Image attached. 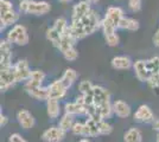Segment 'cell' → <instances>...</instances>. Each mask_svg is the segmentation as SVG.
Returning <instances> with one entry per match:
<instances>
[{"mask_svg":"<svg viewBox=\"0 0 159 142\" xmlns=\"http://www.w3.org/2000/svg\"><path fill=\"white\" fill-rule=\"evenodd\" d=\"M6 39L11 41L12 44H17L19 46H24L29 43V34H27V30L24 25H13V27L7 32Z\"/></svg>","mask_w":159,"mask_h":142,"instance_id":"cell-1","label":"cell"},{"mask_svg":"<svg viewBox=\"0 0 159 142\" xmlns=\"http://www.w3.org/2000/svg\"><path fill=\"white\" fill-rule=\"evenodd\" d=\"M17 81V76L14 71V67H7V68H1L0 70V89L1 91H6L11 87H13Z\"/></svg>","mask_w":159,"mask_h":142,"instance_id":"cell-2","label":"cell"},{"mask_svg":"<svg viewBox=\"0 0 159 142\" xmlns=\"http://www.w3.org/2000/svg\"><path fill=\"white\" fill-rule=\"evenodd\" d=\"M79 21L82 24V26L84 28L87 36L94 33V32H95L96 30H99V27L101 26V21H100L99 14L96 13L94 10H92L84 18H82V19Z\"/></svg>","mask_w":159,"mask_h":142,"instance_id":"cell-3","label":"cell"},{"mask_svg":"<svg viewBox=\"0 0 159 142\" xmlns=\"http://www.w3.org/2000/svg\"><path fill=\"white\" fill-rule=\"evenodd\" d=\"M0 64L1 68L12 67V43L7 39L0 41Z\"/></svg>","mask_w":159,"mask_h":142,"instance_id":"cell-4","label":"cell"},{"mask_svg":"<svg viewBox=\"0 0 159 142\" xmlns=\"http://www.w3.org/2000/svg\"><path fill=\"white\" fill-rule=\"evenodd\" d=\"M51 6L47 1H34V0H29L26 8L27 14H33V15H44L50 12Z\"/></svg>","mask_w":159,"mask_h":142,"instance_id":"cell-5","label":"cell"},{"mask_svg":"<svg viewBox=\"0 0 159 142\" xmlns=\"http://www.w3.org/2000/svg\"><path fill=\"white\" fill-rule=\"evenodd\" d=\"M13 67L18 83L19 82H26L30 80L32 71H31V69L29 67V63H27L26 59H20V61H18L14 64Z\"/></svg>","mask_w":159,"mask_h":142,"instance_id":"cell-6","label":"cell"},{"mask_svg":"<svg viewBox=\"0 0 159 142\" xmlns=\"http://www.w3.org/2000/svg\"><path fill=\"white\" fill-rule=\"evenodd\" d=\"M66 133L60 127H51L42 134V140L45 142H62L66 137Z\"/></svg>","mask_w":159,"mask_h":142,"instance_id":"cell-7","label":"cell"},{"mask_svg":"<svg viewBox=\"0 0 159 142\" xmlns=\"http://www.w3.org/2000/svg\"><path fill=\"white\" fill-rule=\"evenodd\" d=\"M92 11L90 2L88 0H82L77 2L73 7V14H71V21H79L82 18H84L87 14Z\"/></svg>","mask_w":159,"mask_h":142,"instance_id":"cell-8","label":"cell"},{"mask_svg":"<svg viewBox=\"0 0 159 142\" xmlns=\"http://www.w3.org/2000/svg\"><path fill=\"white\" fill-rule=\"evenodd\" d=\"M48 90H49V98L60 101V100H62L66 96L68 89L63 84V82L61 81V80H57V81H53L48 87Z\"/></svg>","mask_w":159,"mask_h":142,"instance_id":"cell-9","label":"cell"},{"mask_svg":"<svg viewBox=\"0 0 159 142\" xmlns=\"http://www.w3.org/2000/svg\"><path fill=\"white\" fill-rule=\"evenodd\" d=\"M134 120L140 123H151L154 121V115H153L152 109L150 108L148 105L143 104L140 105L139 108L137 109V111L134 113Z\"/></svg>","mask_w":159,"mask_h":142,"instance_id":"cell-10","label":"cell"},{"mask_svg":"<svg viewBox=\"0 0 159 142\" xmlns=\"http://www.w3.org/2000/svg\"><path fill=\"white\" fill-rule=\"evenodd\" d=\"M93 98L95 105H101L103 103L111 102V94L106 88L99 85H94L93 88Z\"/></svg>","mask_w":159,"mask_h":142,"instance_id":"cell-11","label":"cell"},{"mask_svg":"<svg viewBox=\"0 0 159 142\" xmlns=\"http://www.w3.org/2000/svg\"><path fill=\"white\" fill-rule=\"evenodd\" d=\"M17 120H18L20 127L25 130L31 129L34 126V118L31 115V113L26 109H20L17 113Z\"/></svg>","mask_w":159,"mask_h":142,"instance_id":"cell-12","label":"cell"},{"mask_svg":"<svg viewBox=\"0 0 159 142\" xmlns=\"http://www.w3.org/2000/svg\"><path fill=\"white\" fill-rule=\"evenodd\" d=\"M44 78H45V74L43 71H40V70H33L30 80L25 82V85H24L25 91L30 90V89L42 87V83L44 81Z\"/></svg>","mask_w":159,"mask_h":142,"instance_id":"cell-13","label":"cell"},{"mask_svg":"<svg viewBox=\"0 0 159 142\" xmlns=\"http://www.w3.org/2000/svg\"><path fill=\"white\" fill-rule=\"evenodd\" d=\"M113 111L120 118H126L131 115V107L125 101L116 100L113 102Z\"/></svg>","mask_w":159,"mask_h":142,"instance_id":"cell-14","label":"cell"},{"mask_svg":"<svg viewBox=\"0 0 159 142\" xmlns=\"http://www.w3.org/2000/svg\"><path fill=\"white\" fill-rule=\"evenodd\" d=\"M75 43H76V39L73 37V34L70 33V30L68 27V30L62 34V39H61V43L57 49L60 50L62 54H64L66 51L75 47Z\"/></svg>","mask_w":159,"mask_h":142,"instance_id":"cell-15","label":"cell"},{"mask_svg":"<svg viewBox=\"0 0 159 142\" xmlns=\"http://www.w3.org/2000/svg\"><path fill=\"white\" fill-rule=\"evenodd\" d=\"M133 69H134V74L137 76V78L140 82H147L150 74H148V70L146 67V61H137L133 64Z\"/></svg>","mask_w":159,"mask_h":142,"instance_id":"cell-16","label":"cell"},{"mask_svg":"<svg viewBox=\"0 0 159 142\" xmlns=\"http://www.w3.org/2000/svg\"><path fill=\"white\" fill-rule=\"evenodd\" d=\"M66 113L70 114V115H84L87 114V107L84 104H82L81 102H79L77 100L75 102H69L66 103Z\"/></svg>","mask_w":159,"mask_h":142,"instance_id":"cell-17","label":"cell"},{"mask_svg":"<svg viewBox=\"0 0 159 142\" xmlns=\"http://www.w3.org/2000/svg\"><path fill=\"white\" fill-rule=\"evenodd\" d=\"M113 69L116 70H127L132 67V61L126 56H116L111 62Z\"/></svg>","mask_w":159,"mask_h":142,"instance_id":"cell-18","label":"cell"},{"mask_svg":"<svg viewBox=\"0 0 159 142\" xmlns=\"http://www.w3.org/2000/svg\"><path fill=\"white\" fill-rule=\"evenodd\" d=\"M19 19V14L17 13L14 10L6 12L4 14H0V23H1V28H5L7 26H11L16 24Z\"/></svg>","mask_w":159,"mask_h":142,"instance_id":"cell-19","label":"cell"},{"mask_svg":"<svg viewBox=\"0 0 159 142\" xmlns=\"http://www.w3.org/2000/svg\"><path fill=\"white\" fill-rule=\"evenodd\" d=\"M106 17L108 19H111V20L116 25H119V23L121 21V19L125 17L124 15V11H122V8H120L118 6H112V7H108V10H107L106 12Z\"/></svg>","mask_w":159,"mask_h":142,"instance_id":"cell-20","label":"cell"},{"mask_svg":"<svg viewBox=\"0 0 159 142\" xmlns=\"http://www.w3.org/2000/svg\"><path fill=\"white\" fill-rule=\"evenodd\" d=\"M26 93L34 100H38V101H48L49 100V90L44 87L30 89V90H26Z\"/></svg>","mask_w":159,"mask_h":142,"instance_id":"cell-21","label":"cell"},{"mask_svg":"<svg viewBox=\"0 0 159 142\" xmlns=\"http://www.w3.org/2000/svg\"><path fill=\"white\" fill-rule=\"evenodd\" d=\"M77 76H79V75H77V72H76L74 69L68 68L66 71L63 72V75H62V77H61L60 80L63 82V84L66 85V88L69 89L74 83H75V81L77 80Z\"/></svg>","mask_w":159,"mask_h":142,"instance_id":"cell-22","label":"cell"},{"mask_svg":"<svg viewBox=\"0 0 159 142\" xmlns=\"http://www.w3.org/2000/svg\"><path fill=\"white\" fill-rule=\"evenodd\" d=\"M47 111L50 118H57L61 113L60 101L49 98L47 101Z\"/></svg>","mask_w":159,"mask_h":142,"instance_id":"cell-23","label":"cell"},{"mask_svg":"<svg viewBox=\"0 0 159 142\" xmlns=\"http://www.w3.org/2000/svg\"><path fill=\"white\" fill-rule=\"evenodd\" d=\"M143 141V135L141 131L138 128L133 127L129 128L124 135V142H141Z\"/></svg>","mask_w":159,"mask_h":142,"instance_id":"cell-24","label":"cell"},{"mask_svg":"<svg viewBox=\"0 0 159 142\" xmlns=\"http://www.w3.org/2000/svg\"><path fill=\"white\" fill-rule=\"evenodd\" d=\"M118 28H122V30H128V31H137L139 28V21L133 19V18H127L124 17L118 25Z\"/></svg>","mask_w":159,"mask_h":142,"instance_id":"cell-25","label":"cell"},{"mask_svg":"<svg viewBox=\"0 0 159 142\" xmlns=\"http://www.w3.org/2000/svg\"><path fill=\"white\" fill-rule=\"evenodd\" d=\"M101 28H102V31H103V34H105V37L107 36H112V34L115 33V31H116V25L113 23L111 19H108L107 17H105L102 20H101Z\"/></svg>","mask_w":159,"mask_h":142,"instance_id":"cell-26","label":"cell"},{"mask_svg":"<svg viewBox=\"0 0 159 142\" xmlns=\"http://www.w3.org/2000/svg\"><path fill=\"white\" fill-rule=\"evenodd\" d=\"M47 39L51 44H52L55 47H58L61 43V39H62V34L55 28V27H50L47 30Z\"/></svg>","mask_w":159,"mask_h":142,"instance_id":"cell-27","label":"cell"},{"mask_svg":"<svg viewBox=\"0 0 159 142\" xmlns=\"http://www.w3.org/2000/svg\"><path fill=\"white\" fill-rule=\"evenodd\" d=\"M96 107H98V110H99L101 120L109 118L111 115H112V113H114L113 111V103H111V102H107V103H103L101 105H96Z\"/></svg>","mask_w":159,"mask_h":142,"instance_id":"cell-28","label":"cell"},{"mask_svg":"<svg viewBox=\"0 0 159 142\" xmlns=\"http://www.w3.org/2000/svg\"><path fill=\"white\" fill-rule=\"evenodd\" d=\"M101 121V120H100ZM100 121L94 120V118H87V121L84 122L86 126L88 127V131H89V136H98L101 135L100 134Z\"/></svg>","mask_w":159,"mask_h":142,"instance_id":"cell-29","label":"cell"},{"mask_svg":"<svg viewBox=\"0 0 159 142\" xmlns=\"http://www.w3.org/2000/svg\"><path fill=\"white\" fill-rule=\"evenodd\" d=\"M74 116L70 115V114H64V115L62 116V118L60 120V124H58V127L61 129H63L64 131H68V130H71L74 126Z\"/></svg>","mask_w":159,"mask_h":142,"instance_id":"cell-30","label":"cell"},{"mask_svg":"<svg viewBox=\"0 0 159 142\" xmlns=\"http://www.w3.org/2000/svg\"><path fill=\"white\" fill-rule=\"evenodd\" d=\"M146 67H147V70H148V74L150 76H153V75H158L159 74V57L156 56L151 59L146 61Z\"/></svg>","mask_w":159,"mask_h":142,"instance_id":"cell-31","label":"cell"},{"mask_svg":"<svg viewBox=\"0 0 159 142\" xmlns=\"http://www.w3.org/2000/svg\"><path fill=\"white\" fill-rule=\"evenodd\" d=\"M71 133L74 135L79 136H89V131H88V127L86 123H81V122H75L71 128Z\"/></svg>","mask_w":159,"mask_h":142,"instance_id":"cell-32","label":"cell"},{"mask_svg":"<svg viewBox=\"0 0 159 142\" xmlns=\"http://www.w3.org/2000/svg\"><path fill=\"white\" fill-rule=\"evenodd\" d=\"M52 27H55L61 34H63L66 30H68L69 25H68V21H66V18H57V19L55 20V23H53Z\"/></svg>","mask_w":159,"mask_h":142,"instance_id":"cell-33","label":"cell"},{"mask_svg":"<svg viewBox=\"0 0 159 142\" xmlns=\"http://www.w3.org/2000/svg\"><path fill=\"white\" fill-rule=\"evenodd\" d=\"M94 88V84L92 83L90 81H88V80H84V81L80 82L79 84V90L80 93L82 95H86L88 93H90Z\"/></svg>","mask_w":159,"mask_h":142,"instance_id":"cell-34","label":"cell"},{"mask_svg":"<svg viewBox=\"0 0 159 142\" xmlns=\"http://www.w3.org/2000/svg\"><path fill=\"white\" fill-rule=\"evenodd\" d=\"M112 126L106 120H101L100 121V134L101 135H109L112 133Z\"/></svg>","mask_w":159,"mask_h":142,"instance_id":"cell-35","label":"cell"},{"mask_svg":"<svg viewBox=\"0 0 159 142\" xmlns=\"http://www.w3.org/2000/svg\"><path fill=\"white\" fill-rule=\"evenodd\" d=\"M63 54L64 59L68 62H74L79 58V52H77V50H76L75 47L70 49V50H68V51H66L64 54Z\"/></svg>","mask_w":159,"mask_h":142,"instance_id":"cell-36","label":"cell"},{"mask_svg":"<svg viewBox=\"0 0 159 142\" xmlns=\"http://www.w3.org/2000/svg\"><path fill=\"white\" fill-rule=\"evenodd\" d=\"M12 10H13V6H12L11 1H8V0H0V14L10 12Z\"/></svg>","mask_w":159,"mask_h":142,"instance_id":"cell-37","label":"cell"},{"mask_svg":"<svg viewBox=\"0 0 159 142\" xmlns=\"http://www.w3.org/2000/svg\"><path fill=\"white\" fill-rule=\"evenodd\" d=\"M128 8L132 12H139L141 10V0H128Z\"/></svg>","mask_w":159,"mask_h":142,"instance_id":"cell-38","label":"cell"},{"mask_svg":"<svg viewBox=\"0 0 159 142\" xmlns=\"http://www.w3.org/2000/svg\"><path fill=\"white\" fill-rule=\"evenodd\" d=\"M106 38V43L107 45H109V46H116L118 44H119V36L116 33L112 34V36H107L105 37Z\"/></svg>","mask_w":159,"mask_h":142,"instance_id":"cell-39","label":"cell"},{"mask_svg":"<svg viewBox=\"0 0 159 142\" xmlns=\"http://www.w3.org/2000/svg\"><path fill=\"white\" fill-rule=\"evenodd\" d=\"M147 84H148L151 88L159 89V76L158 75L150 76V77H148V80H147Z\"/></svg>","mask_w":159,"mask_h":142,"instance_id":"cell-40","label":"cell"},{"mask_svg":"<svg viewBox=\"0 0 159 142\" xmlns=\"http://www.w3.org/2000/svg\"><path fill=\"white\" fill-rule=\"evenodd\" d=\"M8 142H27L23 136L18 134V133H14L12 135L10 136V139H8Z\"/></svg>","mask_w":159,"mask_h":142,"instance_id":"cell-41","label":"cell"},{"mask_svg":"<svg viewBox=\"0 0 159 142\" xmlns=\"http://www.w3.org/2000/svg\"><path fill=\"white\" fill-rule=\"evenodd\" d=\"M7 123H8L7 116H5L4 114H0V126H1V127H5Z\"/></svg>","mask_w":159,"mask_h":142,"instance_id":"cell-42","label":"cell"},{"mask_svg":"<svg viewBox=\"0 0 159 142\" xmlns=\"http://www.w3.org/2000/svg\"><path fill=\"white\" fill-rule=\"evenodd\" d=\"M153 44L157 47H159V30H157V32L153 36Z\"/></svg>","mask_w":159,"mask_h":142,"instance_id":"cell-43","label":"cell"},{"mask_svg":"<svg viewBox=\"0 0 159 142\" xmlns=\"http://www.w3.org/2000/svg\"><path fill=\"white\" fill-rule=\"evenodd\" d=\"M79 142H92L90 140H88V139H81Z\"/></svg>","mask_w":159,"mask_h":142,"instance_id":"cell-44","label":"cell"},{"mask_svg":"<svg viewBox=\"0 0 159 142\" xmlns=\"http://www.w3.org/2000/svg\"><path fill=\"white\" fill-rule=\"evenodd\" d=\"M90 4H96V2H99V0H88Z\"/></svg>","mask_w":159,"mask_h":142,"instance_id":"cell-45","label":"cell"},{"mask_svg":"<svg viewBox=\"0 0 159 142\" xmlns=\"http://www.w3.org/2000/svg\"><path fill=\"white\" fill-rule=\"evenodd\" d=\"M60 1H62V2H68V1H70V0H60Z\"/></svg>","mask_w":159,"mask_h":142,"instance_id":"cell-46","label":"cell"},{"mask_svg":"<svg viewBox=\"0 0 159 142\" xmlns=\"http://www.w3.org/2000/svg\"><path fill=\"white\" fill-rule=\"evenodd\" d=\"M157 142H159V134H157Z\"/></svg>","mask_w":159,"mask_h":142,"instance_id":"cell-47","label":"cell"}]
</instances>
